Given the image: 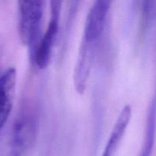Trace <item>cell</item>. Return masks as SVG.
<instances>
[{"label": "cell", "instance_id": "obj_1", "mask_svg": "<svg viewBox=\"0 0 156 156\" xmlns=\"http://www.w3.org/2000/svg\"><path fill=\"white\" fill-rule=\"evenodd\" d=\"M38 122L31 108L23 107L0 134V156H22L37 138Z\"/></svg>", "mask_w": 156, "mask_h": 156}, {"label": "cell", "instance_id": "obj_2", "mask_svg": "<svg viewBox=\"0 0 156 156\" xmlns=\"http://www.w3.org/2000/svg\"><path fill=\"white\" fill-rule=\"evenodd\" d=\"M45 2L41 0L18 2V34L21 42L30 50V58L41 40Z\"/></svg>", "mask_w": 156, "mask_h": 156}, {"label": "cell", "instance_id": "obj_3", "mask_svg": "<svg viewBox=\"0 0 156 156\" xmlns=\"http://www.w3.org/2000/svg\"><path fill=\"white\" fill-rule=\"evenodd\" d=\"M111 2L101 0L91 5L84 26L81 47L95 52L106 26Z\"/></svg>", "mask_w": 156, "mask_h": 156}, {"label": "cell", "instance_id": "obj_4", "mask_svg": "<svg viewBox=\"0 0 156 156\" xmlns=\"http://www.w3.org/2000/svg\"><path fill=\"white\" fill-rule=\"evenodd\" d=\"M61 4L59 1L50 2V18L46 31L41 37L36 47L33 56L32 62L40 69H44L48 66L52 56L53 46L56 42L58 34L60 18Z\"/></svg>", "mask_w": 156, "mask_h": 156}, {"label": "cell", "instance_id": "obj_5", "mask_svg": "<svg viewBox=\"0 0 156 156\" xmlns=\"http://www.w3.org/2000/svg\"><path fill=\"white\" fill-rule=\"evenodd\" d=\"M17 82V72L9 67L0 73V132L8 121L15 98Z\"/></svg>", "mask_w": 156, "mask_h": 156}, {"label": "cell", "instance_id": "obj_6", "mask_svg": "<svg viewBox=\"0 0 156 156\" xmlns=\"http://www.w3.org/2000/svg\"><path fill=\"white\" fill-rule=\"evenodd\" d=\"M132 115V109L126 105L122 109L113 127L101 156H114L128 127Z\"/></svg>", "mask_w": 156, "mask_h": 156}, {"label": "cell", "instance_id": "obj_7", "mask_svg": "<svg viewBox=\"0 0 156 156\" xmlns=\"http://www.w3.org/2000/svg\"><path fill=\"white\" fill-rule=\"evenodd\" d=\"M0 59H1V50H0Z\"/></svg>", "mask_w": 156, "mask_h": 156}]
</instances>
